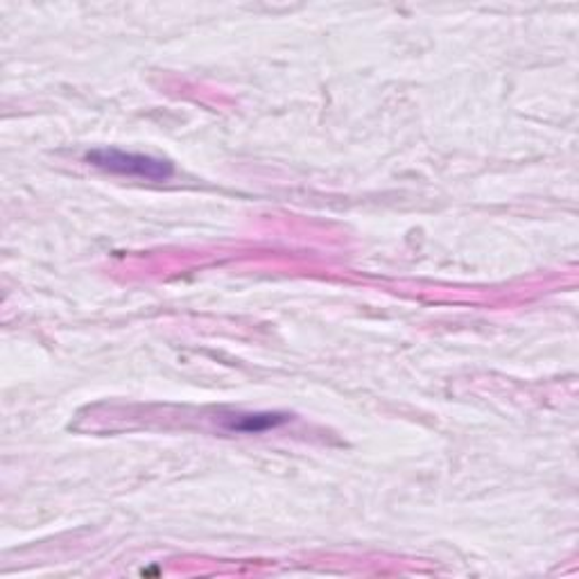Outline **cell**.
I'll list each match as a JSON object with an SVG mask.
<instances>
[{
    "label": "cell",
    "instance_id": "obj_2",
    "mask_svg": "<svg viewBox=\"0 0 579 579\" xmlns=\"http://www.w3.org/2000/svg\"><path fill=\"white\" fill-rule=\"evenodd\" d=\"M290 415L283 412H240V415H227L223 417V425L231 432H247V434H259L265 430H274L283 423H287Z\"/></svg>",
    "mask_w": 579,
    "mask_h": 579
},
{
    "label": "cell",
    "instance_id": "obj_1",
    "mask_svg": "<svg viewBox=\"0 0 579 579\" xmlns=\"http://www.w3.org/2000/svg\"><path fill=\"white\" fill-rule=\"evenodd\" d=\"M87 161L91 166L104 170V172L150 179V181H163V179L172 177V172H174V166L166 159L123 152V150H114V148L93 150L87 155Z\"/></svg>",
    "mask_w": 579,
    "mask_h": 579
}]
</instances>
